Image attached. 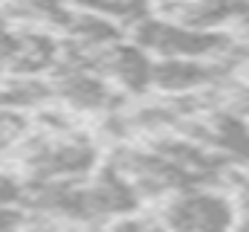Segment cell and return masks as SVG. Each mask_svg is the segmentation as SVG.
<instances>
[{
  "label": "cell",
  "mask_w": 249,
  "mask_h": 232,
  "mask_svg": "<svg viewBox=\"0 0 249 232\" xmlns=\"http://www.w3.org/2000/svg\"><path fill=\"white\" fill-rule=\"evenodd\" d=\"M133 41L160 58H232L247 61L249 50L223 29H197L177 18H139Z\"/></svg>",
  "instance_id": "obj_1"
},
{
  "label": "cell",
  "mask_w": 249,
  "mask_h": 232,
  "mask_svg": "<svg viewBox=\"0 0 249 232\" xmlns=\"http://www.w3.org/2000/svg\"><path fill=\"white\" fill-rule=\"evenodd\" d=\"M160 227L174 232H235L238 206L217 189L188 186L168 194L160 209Z\"/></svg>",
  "instance_id": "obj_2"
},
{
  "label": "cell",
  "mask_w": 249,
  "mask_h": 232,
  "mask_svg": "<svg viewBox=\"0 0 249 232\" xmlns=\"http://www.w3.org/2000/svg\"><path fill=\"white\" fill-rule=\"evenodd\" d=\"M96 148L84 139H61V142H38L26 154V166L35 180H75L93 172Z\"/></svg>",
  "instance_id": "obj_3"
},
{
  "label": "cell",
  "mask_w": 249,
  "mask_h": 232,
  "mask_svg": "<svg viewBox=\"0 0 249 232\" xmlns=\"http://www.w3.org/2000/svg\"><path fill=\"white\" fill-rule=\"evenodd\" d=\"M93 64L99 67V73L110 76L119 87L127 93H145L154 90V58L148 50H142L136 41L133 44H110L105 50H99Z\"/></svg>",
  "instance_id": "obj_4"
},
{
  "label": "cell",
  "mask_w": 249,
  "mask_h": 232,
  "mask_svg": "<svg viewBox=\"0 0 249 232\" xmlns=\"http://www.w3.org/2000/svg\"><path fill=\"white\" fill-rule=\"evenodd\" d=\"M53 90L58 93V99L67 102L75 111H107L113 105V90L107 87L105 76L99 70H93L87 61L81 64H67L64 70H58Z\"/></svg>",
  "instance_id": "obj_5"
},
{
  "label": "cell",
  "mask_w": 249,
  "mask_h": 232,
  "mask_svg": "<svg viewBox=\"0 0 249 232\" xmlns=\"http://www.w3.org/2000/svg\"><path fill=\"white\" fill-rule=\"evenodd\" d=\"M200 142L209 145L223 160H232L238 166H249V119L238 116L235 111H212L200 125Z\"/></svg>",
  "instance_id": "obj_6"
},
{
  "label": "cell",
  "mask_w": 249,
  "mask_h": 232,
  "mask_svg": "<svg viewBox=\"0 0 249 232\" xmlns=\"http://www.w3.org/2000/svg\"><path fill=\"white\" fill-rule=\"evenodd\" d=\"M249 12V0H180L174 3V18L197 29H223L241 23Z\"/></svg>",
  "instance_id": "obj_7"
},
{
  "label": "cell",
  "mask_w": 249,
  "mask_h": 232,
  "mask_svg": "<svg viewBox=\"0 0 249 232\" xmlns=\"http://www.w3.org/2000/svg\"><path fill=\"white\" fill-rule=\"evenodd\" d=\"M64 26L72 32V38L84 47V50H105L110 44L119 41V26L116 20H110L107 15H99V12H78V15H67L64 18Z\"/></svg>",
  "instance_id": "obj_8"
},
{
  "label": "cell",
  "mask_w": 249,
  "mask_h": 232,
  "mask_svg": "<svg viewBox=\"0 0 249 232\" xmlns=\"http://www.w3.org/2000/svg\"><path fill=\"white\" fill-rule=\"evenodd\" d=\"M20 41L23 35H15L0 26V64H15V58L20 53Z\"/></svg>",
  "instance_id": "obj_9"
},
{
  "label": "cell",
  "mask_w": 249,
  "mask_h": 232,
  "mask_svg": "<svg viewBox=\"0 0 249 232\" xmlns=\"http://www.w3.org/2000/svg\"><path fill=\"white\" fill-rule=\"evenodd\" d=\"M23 212L18 206H0V232H20Z\"/></svg>",
  "instance_id": "obj_10"
},
{
  "label": "cell",
  "mask_w": 249,
  "mask_h": 232,
  "mask_svg": "<svg viewBox=\"0 0 249 232\" xmlns=\"http://www.w3.org/2000/svg\"><path fill=\"white\" fill-rule=\"evenodd\" d=\"M110 232H148V230H145L139 221H133V218H127V215H124V218H119V221L110 227Z\"/></svg>",
  "instance_id": "obj_11"
},
{
  "label": "cell",
  "mask_w": 249,
  "mask_h": 232,
  "mask_svg": "<svg viewBox=\"0 0 249 232\" xmlns=\"http://www.w3.org/2000/svg\"><path fill=\"white\" fill-rule=\"evenodd\" d=\"M238 41L249 50V12L241 18V23H238Z\"/></svg>",
  "instance_id": "obj_12"
},
{
  "label": "cell",
  "mask_w": 249,
  "mask_h": 232,
  "mask_svg": "<svg viewBox=\"0 0 249 232\" xmlns=\"http://www.w3.org/2000/svg\"><path fill=\"white\" fill-rule=\"evenodd\" d=\"M241 70H244V81H247V84H249V58H247V61H244V67H241Z\"/></svg>",
  "instance_id": "obj_13"
},
{
  "label": "cell",
  "mask_w": 249,
  "mask_h": 232,
  "mask_svg": "<svg viewBox=\"0 0 249 232\" xmlns=\"http://www.w3.org/2000/svg\"><path fill=\"white\" fill-rule=\"evenodd\" d=\"M151 232H174V230H165V227H157V230H151Z\"/></svg>",
  "instance_id": "obj_14"
},
{
  "label": "cell",
  "mask_w": 249,
  "mask_h": 232,
  "mask_svg": "<svg viewBox=\"0 0 249 232\" xmlns=\"http://www.w3.org/2000/svg\"><path fill=\"white\" fill-rule=\"evenodd\" d=\"M157 3H171V6H174V3H180V0H157Z\"/></svg>",
  "instance_id": "obj_15"
}]
</instances>
